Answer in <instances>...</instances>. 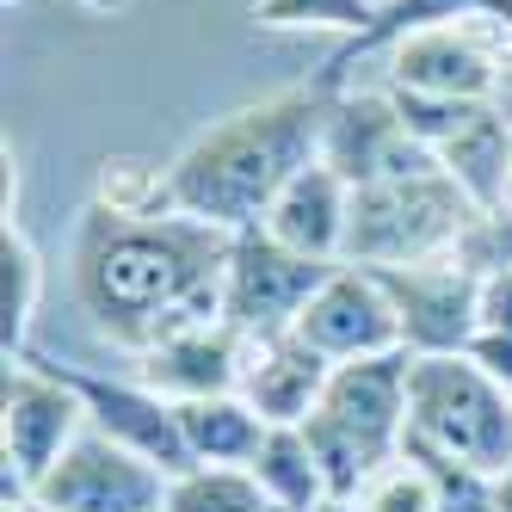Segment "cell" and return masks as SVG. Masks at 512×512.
<instances>
[{"instance_id": "obj_2", "label": "cell", "mask_w": 512, "mask_h": 512, "mask_svg": "<svg viewBox=\"0 0 512 512\" xmlns=\"http://www.w3.org/2000/svg\"><path fill=\"white\" fill-rule=\"evenodd\" d=\"M327 112H334V87H321V75L266 93L253 105H235L229 118L204 124L167 161V210L210 223L223 235L260 229L272 198L309 161H321Z\"/></svg>"}, {"instance_id": "obj_6", "label": "cell", "mask_w": 512, "mask_h": 512, "mask_svg": "<svg viewBox=\"0 0 512 512\" xmlns=\"http://www.w3.org/2000/svg\"><path fill=\"white\" fill-rule=\"evenodd\" d=\"M87 432V401L50 358H7L0 377V482L7 506L31 500V488L68 457V445Z\"/></svg>"}, {"instance_id": "obj_31", "label": "cell", "mask_w": 512, "mask_h": 512, "mask_svg": "<svg viewBox=\"0 0 512 512\" xmlns=\"http://www.w3.org/2000/svg\"><path fill=\"white\" fill-rule=\"evenodd\" d=\"M19 512H50V506H38V500H19Z\"/></svg>"}, {"instance_id": "obj_7", "label": "cell", "mask_w": 512, "mask_h": 512, "mask_svg": "<svg viewBox=\"0 0 512 512\" xmlns=\"http://www.w3.org/2000/svg\"><path fill=\"white\" fill-rule=\"evenodd\" d=\"M321 161L334 167L346 186H383V179H414L432 173V149L401 124L389 87H340L334 112H327V136H321Z\"/></svg>"}, {"instance_id": "obj_28", "label": "cell", "mask_w": 512, "mask_h": 512, "mask_svg": "<svg viewBox=\"0 0 512 512\" xmlns=\"http://www.w3.org/2000/svg\"><path fill=\"white\" fill-rule=\"evenodd\" d=\"M75 7H81V13H99V19H112V13L130 7V0H75Z\"/></svg>"}, {"instance_id": "obj_5", "label": "cell", "mask_w": 512, "mask_h": 512, "mask_svg": "<svg viewBox=\"0 0 512 512\" xmlns=\"http://www.w3.org/2000/svg\"><path fill=\"white\" fill-rule=\"evenodd\" d=\"M475 204L457 192V179L445 167L414 173V179H383V186L352 192V229H346V266H426L451 260V247L463 241Z\"/></svg>"}, {"instance_id": "obj_11", "label": "cell", "mask_w": 512, "mask_h": 512, "mask_svg": "<svg viewBox=\"0 0 512 512\" xmlns=\"http://www.w3.org/2000/svg\"><path fill=\"white\" fill-rule=\"evenodd\" d=\"M389 303L401 315V352L408 358H438V352H469L475 340V290L457 260H426V266H395L377 272Z\"/></svg>"}, {"instance_id": "obj_27", "label": "cell", "mask_w": 512, "mask_h": 512, "mask_svg": "<svg viewBox=\"0 0 512 512\" xmlns=\"http://www.w3.org/2000/svg\"><path fill=\"white\" fill-rule=\"evenodd\" d=\"M469 358L482 364L488 377H500V383L512 389V334H475V340H469Z\"/></svg>"}, {"instance_id": "obj_12", "label": "cell", "mask_w": 512, "mask_h": 512, "mask_svg": "<svg viewBox=\"0 0 512 512\" xmlns=\"http://www.w3.org/2000/svg\"><path fill=\"white\" fill-rule=\"evenodd\" d=\"M62 371H68V383L81 389L93 432H105L112 445H124L136 457H149L161 475L192 469L186 432H179V408L167 395H155L142 377H99V371H75V364H62Z\"/></svg>"}, {"instance_id": "obj_8", "label": "cell", "mask_w": 512, "mask_h": 512, "mask_svg": "<svg viewBox=\"0 0 512 512\" xmlns=\"http://www.w3.org/2000/svg\"><path fill=\"white\" fill-rule=\"evenodd\" d=\"M327 260L278 247L266 229H247L229 247V272H223V321L241 334H284L297 327L309 297L327 284Z\"/></svg>"}, {"instance_id": "obj_25", "label": "cell", "mask_w": 512, "mask_h": 512, "mask_svg": "<svg viewBox=\"0 0 512 512\" xmlns=\"http://www.w3.org/2000/svg\"><path fill=\"white\" fill-rule=\"evenodd\" d=\"M420 463L432 469L438 512H500V475H482V469H469V463H438V457H420Z\"/></svg>"}, {"instance_id": "obj_9", "label": "cell", "mask_w": 512, "mask_h": 512, "mask_svg": "<svg viewBox=\"0 0 512 512\" xmlns=\"http://www.w3.org/2000/svg\"><path fill=\"white\" fill-rule=\"evenodd\" d=\"M167 482L173 475H161L149 457H136L87 426L68 445V457L31 488V500L50 512H167Z\"/></svg>"}, {"instance_id": "obj_4", "label": "cell", "mask_w": 512, "mask_h": 512, "mask_svg": "<svg viewBox=\"0 0 512 512\" xmlns=\"http://www.w3.org/2000/svg\"><path fill=\"white\" fill-rule=\"evenodd\" d=\"M303 432L327 469L334 500H346L364 475L401 457V445H408V352L334 364Z\"/></svg>"}, {"instance_id": "obj_16", "label": "cell", "mask_w": 512, "mask_h": 512, "mask_svg": "<svg viewBox=\"0 0 512 512\" xmlns=\"http://www.w3.org/2000/svg\"><path fill=\"white\" fill-rule=\"evenodd\" d=\"M438 167L457 179V192L475 210H506V186H512V118L506 99H488L457 124V136L438 149Z\"/></svg>"}, {"instance_id": "obj_30", "label": "cell", "mask_w": 512, "mask_h": 512, "mask_svg": "<svg viewBox=\"0 0 512 512\" xmlns=\"http://www.w3.org/2000/svg\"><path fill=\"white\" fill-rule=\"evenodd\" d=\"M315 512H352V506H346V500H327V506H315Z\"/></svg>"}, {"instance_id": "obj_34", "label": "cell", "mask_w": 512, "mask_h": 512, "mask_svg": "<svg viewBox=\"0 0 512 512\" xmlns=\"http://www.w3.org/2000/svg\"><path fill=\"white\" fill-rule=\"evenodd\" d=\"M266 512H278V506H266Z\"/></svg>"}, {"instance_id": "obj_1", "label": "cell", "mask_w": 512, "mask_h": 512, "mask_svg": "<svg viewBox=\"0 0 512 512\" xmlns=\"http://www.w3.org/2000/svg\"><path fill=\"white\" fill-rule=\"evenodd\" d=\"M235 235L192 216H112L87 204L68 247V290L99 340L130 358L223 321Z\"/></svg>"}, {"instance_id": "obj_3", "label": "cell", "mask_w": 512, "mask_h": 512, "mask_svg": "<svg viewBox=\"0 0 512 512\" xmlns=\"http://www.w3.org/2000/svg\"><path fill=\"white\" fill-rule=\"evenodd\" d=\"M401 451L506 475L512 469V389L488 377L469 352L408 358V445Z\"/></svg>"}, {"instance_id": "obj_23", "label": "cell", "mask_w": 512, "mask_h": 512, "mask_svg": "<svg viewBox=\"0 0 512 512\" xmlns=\"http://www.w3.org/2000/svg\"><path fill=\"white\" fill-rule=\"evenodd\" d=\"M93 204L112 216H173L167 210V167L136 155H105L93 179Z\"/></svg>"}, {"instance_id": "obj_21", "label": "cell", "mask_w": 512, "mask_h": 512, "mask_svg": "<svg viewBox=\"0 0 512 512\" xmlns=\"http://www.w3.org/2000/svg\"><path fill=\"white\" fill-rule=\"evenodd\" d=\"M383 0H253L247 19L260 31H327V38H364L377 25Z\"/></svg>"}, {"instance_id": "obj_33", "label": "cell", "mask_w": 512, "mask_h": 512, "mask_svg": "<svg viewBox=\"0 0 512 512\" xmlns=\"http://www.w3.org/2000/svg\"><path fill=\"white\" fill-rule=\"evenodd\" d=\"M7 7H19V0H7Z\"/></svg>"}, {"instance_id": "obj_29", "label": "cell", "mask_w": 512, "mask_h": 512, "mask_svg": "<svg viewBox=\"0 0 512 512\" xmlns=\"http://www.w3.org/2000/svg\"><path fill=\"white\" fill-rule=\"evenodd\" d=\"M500 512H512V469L500 475Z\"/></svg>"}, {"instance_id": "obj_32", "label": "cell", "mask_w": 512, "mask_h": 512, "mask_svg": "<svg viewBox=\"0 0 512 512\" xmlns=\"http://www.w3.org/2000/svg\"><path fill=\"white\" fill-rule=\"evenodd\" d=\"M506 118H512V99H506ZM506 210H512V186H506Z\"/></svg>"}, {"instance_id": "obj_13", "label": "cell", "mask_w": 512, "mask_h": 512, "mask_svg": "<svg viewBox=\"0 0 512 512\" xmlns=\"http://www.w3.org/2000/svg\"><path fill=\"white\" fill-rule=\"evenodd\" d=\"M327 377H334V364L297 327H284V334H241V395L253 401V414L266 426H303L315 414Z\"/></svg>"}, {"instance_id": "obj_15", "label": "cell", "mask_w": 512, "mask_h": 512, "mask_svg": "<svg viewBox=\"0 0 512 512\" xmlns=\"http://www.w3.org/2000/svg\"><path fill=\"white\" fill-rule=\"evenodd\" d=\"M136 377L155 395H167L173 408L186 401H210V395H235L241 389V334L229 321L198 327V334H179L155 352L136 358Z\"/></svg>"}, {"instance_id": "obj_17", "label": "cell", "mask_w": 512, "mask_h": 512, "mask_svg": "<svg viewBox=\"0 0 512 512\" xmlns=\"http://www.w3.org/2000/svg\"><path fill=\"white\" fill-rule=\"evenodd\" d=\"M475 13H512V0H383L377 25L364 31V38L340 44L334 56L321 62V87H352V68L383 56L395 38H408V31H426V25H451V19H475Z\"/></svg>"}, {"instance_id": "obj_14", "label": "cell", "mask_w": 512, "mask_h": 512, "mask_svg": "<svg viewBox=\"0 0 512 512\" xmlns=\"http://www.w3.org/2000/svg\"><path fill=\"white\" fill-rule=\"evenodd\" d=\"M260 229L278 247H290V253H309V260L340 266L346 260V229H352V186L327 161H309L272 198V210H266Z\"/></svg>"}, {"instance_id": "obj_24", "label": "cell", "mask_w": 512, "mask_h": 512, "mask_svg": "<svg viewBox=\"0 0 512 512\" xmlns=\"http://www.w3.org/2000/svg\"><path fill=\"white\" fill-rule=\"evenodd\" d=\"M352 512H438V488H432V469L420 457H389L383 469H371L364 482L346 494Z\"/></svg>"}, {"instance_id": "obj_19", "label": "cell", "mask_w": 512, "mask_h": 512, "mask_svg": "<svg viewBox=\"0 0 512 512\" xmlns=\"http://www.w3.org/2000/svg\"><path fill=\"white\" fill-rule=\"evenodd\" d=\"M247 469H253V482H260V494L278 512H315V506L334 500L327 469H321V457H315V445H309L303 426H272L266 445H260V457H253Z\"/></svg>"}, {"instance_id": "obj_26", "label": "cell", "mask_w": 512, "mask_h": 512, "mask_svg": "<svg viewBox=\"0 0 512 512\" xmlns=\"http://www.w3.org/2000/svg\"><path fill=\"white\" fill-rule=\"evenodd\" d=\"M475 334H512V266L488 272L475 290Z\"/></svg>"}, {"instance_id": "obj_10", "label": "cell", "mask_w": 512, "mask_h": 512, "mask_svg": "<svg viewBox=\"0 0 512 512\" xmlns=\"http://www.w3.org/2000/svg\"><path fill=\"white\" fill-rule=\"evenodd\" d=\"M297 334L327 358V364H358V358H389L401 352V315L371 266H334L327 284L297 315Z\"/></svg>"}, {"instance_id": "obj_22", "label": "cell", "mask_w": 512, "mask_h": 512, "mask_svg": "<svg viewBox=\"0 0 512 512\" xmlns=\"http://www.w3.org/2000/svg\"><path fill=\"white\" fill-rule=\"evenodd\" d=\"M272 500L260 494L253 469H223V463H192L167 482V512H266Z\"/></svg>"}, {"instance_id": "obj_20", "label": "cell", "mask_w": 512, "mask_h": 512, "mask_svg": "<svg viewBox=\"0 0 512 512\" xmlns=\"http://www.w3.org/2000/svg\"><path fill=\"white\" fill-rule=\"evenodd\" d=\"M38 303H44V260L31 235L7 216L0 223V346H7V358H25Z\"/></svg>"}, {"instance_id": "obj_18", "label": "cell", "mask_w": 512, "mask_h": 512, "mask_svg": "<svg viewBox=\"0 0 512 512\" xmlns=\"http://www.w3.org/2000/svg\"><path fill=\"white\" fill-rule=\"evenodd\" d=\"M179 432H186L192 463H223V469H247L266 445V420L253 414V401L235 395H210V401H186L179 408Z\"/></svg>"}]
</instances>
